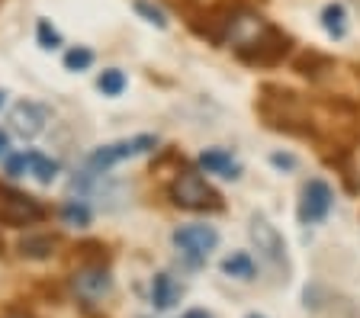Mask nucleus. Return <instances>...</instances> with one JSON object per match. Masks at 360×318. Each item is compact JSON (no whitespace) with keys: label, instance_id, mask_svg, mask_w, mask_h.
<instances>
[{"label":"nucleus","instance_id":"f257e3e1","mask_svg":"<svg viewBox=\"0 0 360 318\" xmlns=\"http://www.w3.org/2000/svg\"><path fill=\"white\" fill-rule=\"evenodd\" d=\"M257 110H261L264 122H267L270 129L286 132V135H312V119L302 113L300 93L277 87V84H264Z\"/></svg>","mask_w":360,"mask_h":318},{"label":"nucleus","instance_id":"f03ea898","mask_svg":"<svg viewBox=\"0 0 360 318\" xmlns=\"http://www.w3.org/2000/svg\"><path fill=\"white\" fill-rule=\"evenodd\" d=\"M171 199L180 206V209H190V212H219L222 209L219 190H212L196 171H184V174L174 177Z\"/></svg>","mask_w":360,"mask_h":318},{"label":"nucleus","instance_id":"7ed1b4c3","mask_svg":"<svg viewBox=\"0 0 360 318\" xmlns=\"http://www.w3.org/2000/svg\"><path fill=\"white\" fill-rule=\"evenodd\" d=\"M290 48H292V39L283 29L264 26L251 42L238 46V58L248 61V65H277V61H283L290 55Z\"/></svg>","mask_w":360,"mask_h":318},{"label":"nucleus","instance_id":"20e7f679","mask_svg":"<svg viewBox=\"0 0 360 318\" xmlns=\"http://www.w3.org/2000/svg\"><path fill=\"white\" fill-rule=\"evenodd\" d=\"M45 216V206L39 203L36 197L30 193H20V190H10V187H0V222L4 225H32Z\"/></svg>","mask_w":360,"mask_h":318},{"label":"nucleus","instance_id":"39448f33","mask_svg":"<svg viewBox=\"0 0 360 318\" xmlns=\"http://www.w3.org/2000/svg\"><path fill=\"white\" fill-rule=\"evenodd\" d=\"M158 148V138L155 135H135V138H122V142H112V145H103L97 152L90 154V171H106V167L120 164L126 158H139V154L151 152Z\"/></svg>","mask_w":360,"mask_h":318},{"label":"nucleus","instance_id":"423d86ee","mask_svg":"<svg viewBox=\"0 0 360 318\" xmlns=\"http://www.w3.org/2000/svg\"><path fill=\"white\" fill-rule=\"evenodd\" d=\"M174 248L190 260H202L219 244V232L212 225H184L174 232Z\"/></svg>","mask_w":360,"mask_h":318},{"label":"nucleus","instance_id":"0eeeda50","mask_svg":"<svg viewBox=\"0 0 360 318\" xmlns=\"http://www.w3.org/2000/svg\"><path fill=\"white\" fill-rule=\"evenodd\" d=\"M331 203H335V193L325 180H309L302 187V199H300V222L306 225H315V222H322L328 216Z\"/></svg>","mask_w":360,"mask_h":318},{"label":"nucleus","instance_id":"6e6552de","mask_svg":"<svg viewBox=\"0 0 360 318\" xmlns=\"http://www.w3.org/2000/svg\"><path fill=\"white\" fill-rule=\"evenodd\" d=\"M251 241H255V248L261 251L264 260H270V264H286L283 235H280L264 216H255V219H251Z\"/></svg>","mask_w":360,"mask_h":318},{"label":"nucleus","instance_id":"1a4fd4ad","mask_svg":"<svg viewBox=\"0 0 360 318\" xmlns=\"http://www.w3.org/2000/svg\"><path fill=\"white\" fill-rule=\"evenodd\" d=\"M71 283H75V293L81 296L84 303H97V299H103L112 289V277L103 267H84V270L75 273Z\"/></svg>","mask_w":360,"mask_h":318},{"label":"nucleus","instance_id":"9d476101","mask_svg":"<svg viewBox=\"0 0 360 318\" xmlns=\"http://www.w3.org/2000/svg\"><path fill=\"white\" fill-rule=\"evenodd\" d=\"M10 122H13V129L20 132L22 138H36L39 132L45 129V110L36 103H30V100H22V103L13 106Z\"/></svg>","mask_w":360,"mask_h":318},{"label":"nucleus","instance_id":"9b49d317","mask_svg":"<svg viewBox=\"0 0 360 318\" xmlns=\"http://www.w3.org/2000/svg\"><path fill=\"white\" fill-rule=\"evenodd\" d=\"M200 164H202V171H210V174H219V177H229V180H235V177L241 174V164H238V161H235L229 152H222V148L202 152Z\"/></svg>","mask_w":360,"mask_h":318},{"label":"nucleus","instance_id":"f8f14e48","mask_svg":"<svg viewBox=\"0 0 360 318\" xmlns=\"http://www.w3.org/2000/svg\"><path fill=\"white\" fill-rule=\"evenodd\" d=\"M180 296H184V286L174 280L171 273H158L155 283H151V303L158 309H171L174 303H180Z\"/></svg>","mask_w":360,"mask_h":318},{"label":"nucleus","instance_id":"ddd939ff","mask_svg":"<svg viewBox=\"0 0 360 318\" xmlns=\"http://www.w3.org/2000/svg\"><path fill=\"white\" fill-rule=\"evenodd\" d=\"M292 68L300 71L302 77H322L325 71L335 68V61H331L328 55H322V52H315V48H309V52L296 55V61H292Z\"/></svg>","mask_w":360,"mask_h":318},{"label":"nucleus","instance_id":"4468645a","mask_svg":"<svg viewBox=\"0 0 360 318\" xmlns=\"http://www.w3.org/2000/svg\"><path fill=\"white\" fill-rule=\"evenodd\" d=\"M55 248H58V238L55 235H30V238H22L20 241V254L22 258H30V260L52 258Z\"/></svg>","mask_w":360,"mask_h":318},{"label":"nucleus","instance_id":"2eb2a0df","mask_svg":"<svg viewBox=\"0 0 360 318\" xmlns=\"http://www.w3.org/2000/svg\"><path fill=\"white\" fill-rule=\"evenodd\" d=\"M322 29L328 32V36L341 39L347 32V10L345 4H325L322 10Z\"/></svg>","mask_w":360,"mask_h":318},{"label":"nucleus","instance_id":"dca6fc26","mask_svg":"<svg viewBox=\"0 0 360 318\" xmlns=\"http://www.w3.org/2000/svg\"><path fill=\"white\" fill-rule=\"evenodd\" d=\"M222 273H229L235 280H251V277H255V260H251V254H245V251H235V254H229V258L222 260Z\"/></svg>","mask_w":360,"mask_h":318},{"label":"nucleus","instance_id":"f3484780","mask_svg":"<svg viewBox=\"0 0 360 318\" xmlns=\"http://www.w3.org/2000/svg\"><path fill=\"white\" fill-rule=\"evenodd\" d=\"M26 171H30V174L36 177V180L52 183V180H55V174H58V164H55L52 158H42V154L30 152V154H26Z\"/></svg>","mask_w":360,"mask_h":318},{"label":"nucleus","instance_id":"a211bd4d","mask_svg":"<svg viewBox=\"0 0 360 318\" xmlns=\"http://www.w3.org/2000/svg\"><path fill=\"white\" fill-rule=\"evenodd\" d=\"M97 87L106 93V97H120V93L126 91V74L116 68H106L103 74L97 77Z\"/></svg>","mask_w":360,"mask_h":318},{"label":"nucleus","instance_id":"6ab92c4d","mask_svg":"<svg viewBox=\"0 0 360 318\" xmlns=\"http://www.w3.org/2000/svg\"><path fill=\"white\" fill-rule=\"evenodd\" d=\"M90 65H94V52H90V48H71V52H65L68 71H87Z\"/></svg>","mask_w":360,"mask_h":318},{"label":"nucleus","instance_id":"aec40b11","mask_svg":"<svg viewBox=\"0 0 360 318\" xmlns=\"http://www.w3.org/2000/svg\"><path fill=\"white\" fill-rule=\"evenodd\" d=\"M135 10H139V13H142L151 26H158V29H165V26H167V16H165V10H161V7H155L151 0H135Z\"/></svg>","mask_w":360,"mask_h":318},{"label":"nucleus","instance_id":"412c9836","mask_svg":"<svg viewBox=\"0 0 360 318\" xmlns=\"http://www.w3.org/2000/svg\"><path fill=\"white\" fill-rule=\"evenodd\" d=\"M61 216H65L68 225H87L90 222V209L84 203H77V199H71V203H65V209H61Z\"/></svg>","mask_w":360,"mask_h":318},{"label":"nucleus","instance_id":"4be33fe9","mask_svg":"<svg viewBox=\"0 0 360 318\" xmlns=\"http://www.w3.org/2000/svg\"><path fill=\"white\" fill-rule=\"evenodd\" d=\"M36 32H39V46H42V48H58V46H61L58 29H55V26L49 23V20H39Z\"/></svg>","mask_w":360,"mask_h":318},{"label":"nucleus","instance_id":"5701e85b","mask_svg":"<svg viewBox=\"0 0 360 318\" xmlns=\"http://www.w3.org/2000/svg\"><path fill=\"white\" fill-rule=\"evenodd\" d=\"M22 171H26V154H16V158H10V161H7V174L20 177Z\"/></svg>","mask_w":360,"mask_h":318},{"label":"nucleus","instance_id":"b1692460","mask_svg":"<svg viewBox=\"0 0 360 318\" xmlns=\"http://www.w3.org/2000/svg\"><path fill=\"white\" fill-rule=\"evenodd\" d=\"M270 164H277V167H296V158H292V154H270Z\"/></svg>","mask_w":360,"mask_h":318},{"label":"nucleus","instance_id":"393cba45","mask_svg":"<svg viewBox=\"0 0 360 318\" xmlns=\"http://www.w3.org/2000/svg\"><path fill=\"white\" fill-rule=\"evenodd\" d=\"M0 318H32V315H26V312H4Z\"/></svg>","mask_w":360,"mask_h":318},{"label":"nucleus","instance_id":"a878e982","mask_svg":"<svg viewBox=\"0 0 360 318\" xmlns=\"http://www.w3.org/2000/svg\"><path fill=\"white\" fill-rule=\"evenodd\" d=\"M7 152V135H4V132H0V154Z\"/></svg>","mask_w":360,"mask_h":318},{"label":"nucleus","instance_id":"bb28decb","mask_svg":"<svg viewBox=\"0 0 360 318\" xmlns=\"http://www.w3.org/2000/svg\"><path fill=\"white\" fill-rule=\"evenodd\" d=\"M187 318H210V315H202V312H190Z\"/></svg>","mask_w":360,"mask_h":318},{"label":"nucleus","instance_id":"cd10ccee","mask_svg":"<svg viewBox=\"0 0 360 318\" xmlns=\"http://www.w3.org/2000/svg\"><path fill=\"white\" fill-rule=\"evenodd\" d=\"M0 106H4V91H0Z\"/></svg>","mask_w":360,"mask_h":318},{"label":"nucleus","instance_id":"c85d7f7f","mask_svg":"<svg viewBox=\"0 0 360 318\" xmlns=\"http://www.w3.org/2000/svg\"><path fill=\"white\" fill-rule=\"evenodd\" d=\"M251 318H261V315H251Z\"/></svg>","mask_w":360,"mask_h":318},{"label":"nucleus","instance_id":"c756f323","mask_svg":"<svg viewBox=\"0 0 360 318\" xmlns=\"http://www.w3.org/2000/svg\"><path fill=\"white\" fill-rule=\"evenodd\" d=\"M0 248H4V244H0Z\"/></svg>","mask_w":360,"mask_h":318}]
</instances>
